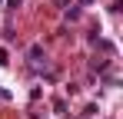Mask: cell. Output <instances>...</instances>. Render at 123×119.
Returning <instances> with one entry per match:
<instances>
[{
	"label": "cell",
	"instance_id": "cell-1",
	"mask_svg": "<svg viewBox=\"0 0 123 119\" xmlns=\"http://www.w3.org/2000/svg\"><path fill=\"white\" fill-rule=\"evenodd\" d=\"M27 66H30L33 73H47V70H50V63H47V53H43V46H30V53H27Z\"/></svg>",
	"mask_w": 123,
	"mask_h": 119
},
{
	"label": "cell",
	"instance_id": "cell-2",
	"mask_svg": "<svg viewBox=\"0 0 123 119\" xmlns=\"http://www.w3.org/2000/svg\"><path fill=\"white\" fill-rule=\"evenodd\" d=\"M7 63H10V56H7V50L0 46V66H7Z\"/></svg>",
	"mask_w": 123,
	"mask_h": 119
}]
</instances>
